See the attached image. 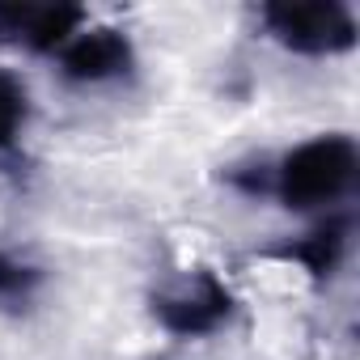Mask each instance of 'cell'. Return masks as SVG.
<instances>
[{
    "label": "cell",
    "instance_id": "obj_1",
    "mask_svg": "<svg viewBox=\"0 0 360 360\" xmlns=\"http://www.w3.org/2000/svg\"><path fill=\"white\" fill-rule=\"evenodd\" d=\"M356 169H360L356 140L343 131H330V136H314V140L297 144L280 161L271 187L284 208L309 212V208H326V204L343 200L356 183Z\"/></svg>",
    "mask_w": 360,
    "mask_h": 360
},
{
    "label": "cell",
    "instance_id": "obj_2",
    "mask_svg": "<svg viewBox=\"0 0 360 360\" xmlns=\"http://www.w3.org/2000/svg\"><path fill=\"white\" fill-rule=\"evenodd\" d=\"M267 34L301 56H339L356 43V18L339 0H314V5H263Z\"/></svg>",
    "mask_w": 360,
    "mask_h": 360
},
{
    "label": "cell",
    "instance_id": "obj_3",
    "mask_svg": "<svg viewBox=\"0 0 360 360\" xmlns=\"http://www.w3.org/2000/svg\"><path fill=\"white\" fill-rule=\"evenodd\" d=\"M153 314L157 322L178 335V339H200L212 335L217 326H225L233 318V292L212 276V271H195L191 280H183L169 292L153 297Z\"/></svg>",
    "mask_w": 360,
    "mask_h": 360
},
{
    "label": "cell",
    "instance_id": "obj_4",
    "mask_svg": "<svg viewBox=\"0 0 360 360\" xmlns=\"http://www.w3.org/2000/svg\"><path fill=\"white\" fill-rule=\"evenodd\" d=\"M85 9L77 5H0V43L26 51H64L81 34Z\"/></svg>",
    "mask_w": 360,
    "mask_h": 360
},
{
    "label": "cell",
    "instance_id": "obj_5",
    "mask_svg": "<svg viewBox=\"0 0 360 360\" xmlns=\"http://www.w3.org/2000/svg\"><path fill=\"white\" fill-rule=\"evenodd\" d=\"M131 64H136V51H131L127 34L115 30V26L81 30L60 51V72H64V81H77V85H98V81L127 77Z\"/></svg>",
    "mask_w": 360,
    "mask_h": 360
},
{
    "label": "cell",
    "instance_id": "obj_6",
    "mask_svg": "<svg viewBox=\"0 0 360 360\" xmlns=\"http://www.w3.org/2000/svg\"><path fill=\"white\" fill-rule=\"evenodd\" d=\"M347 229H352L347 217H330L326 225H318L314 233H305L301 242H292V246L280 250V255H284V259H297L314 280H326V276L339 267L343 250H347Z\"/></svg>",
    "mask_w": 360,
    "mask_h": 360
},
{
    "label": "cell",
    "instance_id": "obj_7",
    "mask_svg": "<svg viewBox=\"0 0 360 360\" xmlns=\"http://www.w3.org/2000/svg\"><path fill=\"white\" fill-rule=\"evenodd\" d=\"M26 115H30L26 85H22L13 72L0 68V148H9V144L18 140V131H22Z\"/></svg>",
    "mask_w": 360,
    "mask_h": 360
},
{
    "label": "cell",
    "instance_id": "obj_8",
    "mask_svg": "<svg viewBox=\"0 0 360 360\" xmlns=\"http://www.w3.org/2000/svg\"><path fill=\"white\" fill-rule=\"evenodd\" d=\"M34 280H39V276H34L30 267H22V263H13V259H5V255H0V297L26 292Z\"/></svg>",
    "mask_w": 360,
    "mask_h": 360
}]
</instances>
